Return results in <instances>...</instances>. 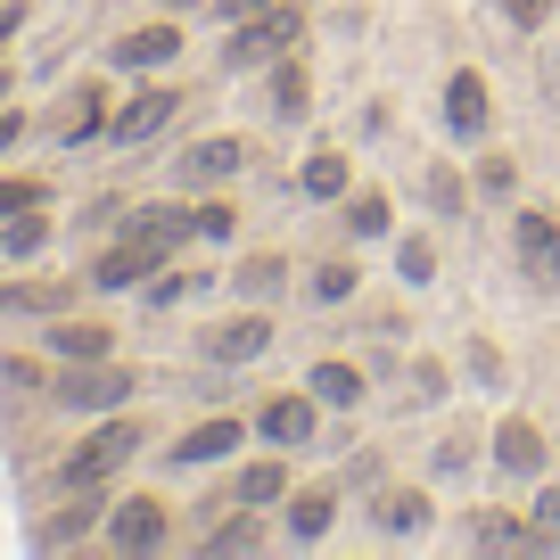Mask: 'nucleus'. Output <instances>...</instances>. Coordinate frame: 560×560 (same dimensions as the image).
Instances as JSON below:
<instances>
[{"mask_svg":"<svg viewBox=\"0 0 560 560\" xmlns=\"http://www.w3.org/2000/svg\"><path fill=\"white\" fill-rule=\"evenodd\" d=\"M298 42H305V9H298V0H272V9H256V18L231 25L223 67L231 74H256V67H272V58H289Z\"/></svg>","mask_w":560,"mask_h":560,"instance_id":"1","label":"nucleus"},{"mask_svg":"<svg viewBox=\"0 0 560 560\" xmlns=\"http://www.w3.org/2000/svg\"><path fill=\"white\" fill-rule=\"evenodd\" d=\"M149 445V420H107V429H91L83 445H67V462H58V487L83 494V487H107V478L124 470V462Z\"/></svg>","mask_w":560,"mask_h":560,"instance_id":"2","label":"nucleus"},{"mask_svg":"<svg viewBox=\"0 0 560 560\" xmlns=\"http://www.w3.org/2000/svg\"><path fill=\"white\" fill-rule=\"evenodd\" d=\"M132 371L116 363V354H100V363H74V371H58L50 380V404H67V412H116L124 396H132Z\"/></svg>","mask_w":560,"mask_h":560,"instance_id":"3","label":"nucleus"},{"mask_svg":"<svg viewBox=\"0 0 560 560\" xmlns=\"http://www.w3.org/2000/svg\"><path fill=\"white\" fill-rule=\"evenodd\" d=\"M487 124H494V91L478 67H454L445 74V132L462 140V149H487Z\"/></svg>","mask_w":560,"mask_h":560,"instance_id":"4","label":"nucleus"},{"mask_svg":"<svg viewBox=\"0 0 560 560\" xmlns=\"http://www.w3.org/2000/svg\"><path fill=\"white\" fill-rule=\"evenodd\" d=\"M511 247H520V272L536 280V289H560V223H552L544 207H520Z\"/></svg>","mask_w":560,"mask_h":560,"instance_id":"5","label":"nucleus"},{"mask_svg":"<svg viewBox=\"0 0 560 560\" xmlns=\"http://www.w3.org/2000/svg\"><path fill=\"white\" fill-rule=\"evenodd\" d=\"M107 116H116V107H107V91H100V83H74L67 100L50 107V124H42V132H50L58 149H83V140L107 132Z\"/></svg>","mask_w":560,"mask_h":560,"instance_id":"6","label":"nucleus"},{"mask_svg":"<svg viewBox=\"0 0 560 560\" xmlns=\"http://www.w3.org/2000/svg\"><path fill=\"white\" fill-rule=\"evenodd\" d=\"M165 520H174V511H165L158 494H132V503L107 511V544H116V552H165Z\"/></svg>","mask_w":560,"mask_h":560,"instance_id":"7","label":"nucleus"},{"mask_svg":"<svg viewBox=\"0 0 560 560\" xmlns=\"http://www.w3.org/2000/svg\"><path fill=\"white\" fill-rule=\"evenodd\" d=\"M174 107H182V91H132V100L107 116V140H124V149H140V140H158L165 124H174Z\"/></svg>","mask_w":560,"mask_h":560,"instance_id":"8","label":"nucleus"},{"mask_svg":"<svg viewBox=\"0 0 560 560\" xmlns=\"http://www.w3.org/2000/svg\"><path fill=\"white\" fill-rule=\"evenodd\" d=\"M240 438H247V420H231V412H214V420H198V429H182L174 438V470H207V462H223V454H240Z\"/></svg>","mask_w":560,"mask_h":560,"instance_id":"9","label":"nucleus"},{"mask_svg":"<svg viewBox=\"0 0 560 560\" xmlns=\"http://www.w3.org/2000/svg\"><path fill=\"white\" fill-rule=\"evenodd\" d=\"M240 165H247V140L240 132H214V140H198V149H182L174 182H182V190H207V182H231Z\"/></svg>","mask_w":560,"mask_h":560,"instance_id":"10","label":"nucleus"},{"mask_svg":"<svg viewBox=\"0 0 560 560\" xmlns=\"http://www.w3.org/2000/svg\"><path fill=\"white\" fill-rule=\"evenodd\" d=\"M124 240H149L158 256H182V247L198 240V214L190 207H158V198H149V207L124 214Z\"/></svg>","mask_w":560,"mask_h":560,"instance_id":"11","label":"nucleus"},{"mask_svg":"<svg viewBox=\"0 0 560 560\" xmlns=\"http://www.w3.org/2000/svg\"><path fill=\"white\" fill-rule=\"evenodd\" d=\"M429 520H438V511H429V487H380L371 494V527H380V536H429Z\"/></svg>","mask_w":560,"mask_h":560,"instance_id":"12","label":"nucleus"},{"mask_svg":"<svg viewBox=\"0 0 560 560\" xmlns=\"http://www.w3.org/2000/svg\"><path fill=\"white\" fill-rule=\"evenodd\" d=\"M264 347H272V322H264V314H240V322H214V330L198 338V354H207V363H256Z\"/></svg>","mask_w":560,"mask_h":560,"instance_id":"13","label":"nucleus"},{"mask_svg":"<svg viewBox=\"0 0 560 560\" xmlns=\"http://www.w3.org/2000/svg\"><path fill=\"white\" fill-rule=\"evenodd\" d=\"M165 58H182V25H174V18H158V25H132V34L116 42V67H124V74H158Z\"/></svg>","mask_w":560,"mask_h":560,"instance_id":"14","label":"nucleus"},{"mask_svg":"<svg viewBox=\"0 0 560 560\" xmlns=\"http://www.w3.org/2000/svg\"><path fill=\"white\" fill-rule=\"evenodd\" d=\"M158 264H165V256H158L149 240H116L107 256H91V289H132V280H149Z\"/></svg>","mask_w":560,"mask_h":560,"instance_id":"15","label":"nucleus"},{"mask_svg":"<svg viewBox=\"0 0 560 560\" xmlns=\"http://www.w3.org/2000/svg\"><path fill=\"white\" fill-rule=\"evenodd\" d=\"M256 429L280 445V454H298V445H314V396H272L256 412Z\"/></svg>","mask_w":560,"mask_h":560,"instance_id":"16","label":"nucleus"},{"mask_svg":"<svg viewBox=\"0 0 560 560\" xmlns=\"http://www.w3.org/2000/svg\"><path fill=\"white\" fill-rule=\"evenodd\" d=\"M347 190H354V165L338 158V149H314V158L298 165V198H314V207H338Z\"/></svg>","mask_w":560,"mask_h":560,"instance_id":"17","label":"nucleus"},{"mask_svg":"<svg viewBox=\"0 0 560 560\" xmlns=\"http://www.w3.org/2000/svg\"><path fill=\"white\" fill-rule=\"evenodd\" d=\"M494 470H511V478H536V470H544V438H536V420L511 412L503 429H494Z\"/></svg>","mask_w":560,"mask_h":560,"instance_id":"18","label":"nucleus"},{"mask_svg":"<svg viewBox=\"0 0 560 560\" xmlns=\"http://www.w3.org/2000/svg\"><path fill=\"white\" fill-rule=\"evenodd\" d=\"M280 520H289V544H322V536H330V520H338V494L330 487H298Z\"/></svg>","mask_w":560,"mask_h":560,"instance_id":"19","label":"nucleus"},{"mask_svg":"<svg viewBox=\"0 0 560 560\" xmlns=\"http://www.w3.org/2000/svg\"><path fill=\"white\" fill-rule=\"evenodd\" d=\"M74 280H0V314H67Z\"/></svg>","mask_w":560,"mask_h":560,"instance_id":"20","label":"nucleus"},{"mask_svg":"<svg viewBox=\"0 0 560 560\" xmlns=\"http://www.w3.org/2000/svg\"><path fill=\"white\" fill-rule=\"evenodd\" d=\"M231 494H240V511L280 503V494H289V454H264V462H247V470L231 478Z\"/></svg>","mask_w":560,"mask_h":560,"instance_id":"21","label":"nucleus"},{"mask_svg":"<svg viewBox=\"0 0 560 560\" xmlns=\"http://www.w3.org/2000/svg\"><path fill=\"white\" fill-rule=\"evenodd\" d=\"M91 527H107V511H100V487H83L67 511H58V520H42V527H34V544L50 552V544H74V536H91Z\"/></svg>","mask_w":560,"mask_h":560,"instance_id":"22","label":"nucleus"},{"mask_svg":"<svg viewBox=\"0 0 560 560\" xmlns=\"http://www.w3.org/2000/svg\"><path fill=\"white\" fill-rule=\"evenodd\" d=\"M305 387H314V404H338V412H354L371 380H363V363H338V354H330V363L305 371Z\"/></svg>","mask_w":560,"mask_h":560,"instance_id":"23","label":"nucleus"},{"mask_svg":"<svg viewBox=\"0 0 560 560\" xmlns=\"http://www.w3.org/2000/svg\"><path fill=\"white\" fill-rule=\"evenodd\" d=\"M50 247V207H25V214H0V256L9 264H34Z\"/></svg>","mask_w":560,"mask_h":560,"instance_id":"24","label":"nucleus"},{"mask_svg":"<svg viewBox=\"0 0 560 560\" xmlns=\"http://www.w3.org/2000/svg\"><path fill=\"white\" fill-rule=\"evenodd\" d=\"M50 347L67 354V363H100V354H116V330H107V322H67V314H58Z\"/></svg>","mask_w":560,"mask_h":560,"instance_id":"25","label":"nucleus"},{"mask_svg":"<svg viewBox=\"0 0 560 560\" xmlns=\"http://www.w3.org/2000/svg\"><path fill=\"white\" fill-rule=\"evenodd\" d=\"M470 544H478V552H527V527L511 520V511L478 503V511H470Z\"/></svg>","mask_w":560,"mask_h":560,"instance_id":"26","label":"nucleus"},{"mask_svg":"<svg viewBox=\"0 0 560 560\" xmlns=\"http://www.w3.org/2000/svg\"><path fill=\"white\" fill-rule=\"evenodd\" d=\"M272 107H280V116H289V124H298L305 107H314V83H305L298 50H289V58H280V67H272Z\"/></svg>","mask_w":560,"mask_h":560,"instance_id":"27","label":"nucleus"},{"mask_svg":"<svg viewBox=\"0 0 560 560\" xmlns=\"http://www.w3.org/2000/svg\"><path fill=\"white\" fill-rule=\"evenodd\" d=\"M231 280H240V298H272V289H289V256H247Z\"/></svg>","mask_w":560,"mask_h":560,"instance_id":"28","label":"nucleus"},{"mask_svg":"<svg viewBox=\"0 0 560 560\" xmlns=\"http://www.w3.org/2000/svg\"><path fill=\"white\" fill-rule=\"evenodd\" d=\"M305 289H314V305H347L354 289H363V272H354V256H338V264H322Z\"/></svg>","mask_w":560,"mask_h":560,"instance_id":"29","label":"nucleus"},{"mask_svg":"<svg viewBox=\"0 0 560 560\" xmlns=\"http://www.w3.org/2000/svg\"><path fill=\"white\" fill-rule=\"evenodd\" d=\"M207 560H223V552H264V527L256 520H223V527H207V544H198Z\"/></svg>","mask_w":560,"mask_h":560,"instance_id":"30","label":"nucleus"},{"mask_svg":"<svg viewBox=\"0 0 560 560\" xmlns=\"http://www.w3.org/2000/svg\"><path fill=\"white\" fill-rule=\"evenodd\" d=\"M347 231H354V240H387V198L380 190H354L347 198Z\"/></svg>","mask_w":560,"mask_h":560,"instance_id":"31","label":"nucleus"},{"mask_svg":"<svg viewBox=\"0 0 560 560\" xmlns=\"http://www.w3.org/2000/svg\"><path fill=\"white\" fill-rule=\"evenodd\" d=\"M527 544H536V552H560V487L536 494V511H527Z\"/></svg>","mask_w":560,"mask_h":560,"instance_id":"32","label":"nucleus"},{"mask_svg":"<svg viewBox=\"0 0 560 560\" xmlns=\"http://www.w3.org/2000/svg\"><path fill=\"white\" fill-rule=\"evenodd\" d=\"M25 207H50V182L42 174H0V214H25Z\"/></svg>","mask_w":560,"mask_h":560,"instance_id":"33","label":"nucleus"},{"mask_svg":"<svg viewBox=\"0 0 560 560\" xmlns=\"http://www.w3.org/2000/svg\"><path fill=\"white\" fill-rule=\"evenodd\" d=\"M429 207H438V214H462V207H470V182H462L454 165H429Z\"/></svg>","mask_w":560,"mask_h":560,"instance_id":"34","label":"nucleus"},{"mask_svg":"<svg viewBox=\"0 0 560 560\" xmlns=\"http://www.w3.org/2000/svg\"><path fill=\"white\" fill-rule=\"evenodd\" d=\"M470 190H487V198H511L520 190V165L503 158V149H494V158H478V174H470Z\"/></svg>","mask_w":560,"mask_h":560,"instance_id":"35","label":"nucleus"},{"mask_svg":"<svg viewBox=\"0 0 560 560\" xmlns=\"http://www.w3.org/2000/svg\"><path fill=\"white\" fill-rule=\"evenodd\" d=\"M198 240H231V231H240V207H231V198H198Z\"/></svg>","mask_w":560,"mask_h":560,"instance_id":"36","label":"nucleus"},{"mask_svg":"<svg viewBox=\"0 0 560 560\" xmlns=\"http://www.w3.org/2000/svg\"><path fill=\"white\" fill-rule=\"evenodd\" d=\"M396 272L412 280V289H429V280H438V256H429V240H404V247H396Z\"/></svg>","mask_w":560,"mask_h":560,"instance_id":"37","label":"nucleus"},{"mask_svg":"<svg viewBox=\"0 0 560 560\" xmlns=\"http://www.w3.org/2000/svg\"><path fill=\"white\" fill-rule=\"evenodd\" d=\"M198 289H207V280H190V272H174V280L149 272V305H182V298H198Z\"/></svg>","mask_w":560,"mask_h":560,"instance_id":"38","label":"nucleus"},{"mask_svg":"<svg viewBox=\"0 0 560 560\" xmlns=\"http://www.w3.org/2000/svg\"><path fill=\"white\" fill-rule=\"evenodd\" d=\"M0 387H42V396H50V380H42V363H18V354H0Z\"/></svg>","mask_w":560,"mask_h":560,"instance_id":"39","label":"nucleus"},{"mask_svg":"<svg viewBox=\"0 0 560 560\" xmlns=\"http://www.w3.org/2000/svg\"><path fill=\"white\" fill-rule=\"evenodd\" d=\"M494 9H503V18L520 25V34H536V25L552 18V0H494Z\"/></svg>","mask_w":560,"mask_h":560,"instance_id":"40","label":"nucleus"},{"mask_svg":"<svg viewBox=\"0 0 560 560\" xmlns=\"http://www.w3.org/2000/svg\"><path fill=\"white\" fill-rule=\"evenodd\" d=\"M412 396L438 404V396H445V363H429V354H420V363H412Z\"/></svg>","mask_w":560,"mask_h":560,"instance_id":"41","label":"nucleus"},{"mask_svg":"<svg viewBox=\"0 0 560 560\" xmlns=\"http://www.w3.org/2000/svg\"><path fill=\"white\" fill-rule=\"evenodd\" d=\"M25 132H34V116H25V107H0V158H9Z\"/></svg>","mask_w":560,"mask_h":560,"instance_id":"42","label":"nucleus"},{"mask_svg":"<svg viewBox=\"0 0 560 560\" xmlns=\"http://www.w3.org/2000/svg\"><path fill=\"white\" fill-rule=\"evenodd\" d=\"M214 9H223V18L240 25V18H256V9H272V0H214Z\"/></svg>","mask_w":560,"mask_h":560,"instance_id":"43","label":"nucleus"},{"mask_svg":"<svg viewBox=\"0 0 560 560\" xmlns=\"http://www.w3.org/2000/svg\"><path fill=\"white\" fill-rule=\"evenodd\" d=\"M18 25H25V0H0V42L18 34Z\"/></svg>","mask_w":560,"mask_h":560,"instance_id":"44","label":"nucleus"},{"mask_svg":"<svg viewBox=\"0 0 560 560\" xmlns=\"http://www.w3.org/2000/svg\"><path fill=\"white\" fill-rule=\"evenodd\" d=\"M544 100L560 107V50H552V67H544Z\"/></svg>","mask_w":560,"mask_h":560,"instance_id":"45","label":"nucleus"},{"mask_svg":"<svg viewBox=\"0 0 560 560\" xmlns=\"http://www.w3.org/2000/svg\"><path fill=\"white\" fill-rule=\"evenodd\" d=\"M165 9H174V18H182V9H198V0H165Z\"/></svg>","mask_w":560,"mask_h":560,"instance_id":"46","label":"nucleus"},{"mask_svg":"<svg viewBox=\"0 0 560 560\" xmlns=\"http://www.w3.org/2000/svg\"><path fill=\"white\" fill-rule=\"evenodd\" d=\"M0 100H9V67H0Z\"/></svg>","mask_w":560,"mask_h":560,"instance_id":"47","label":"nucleus"}]
</instances>
